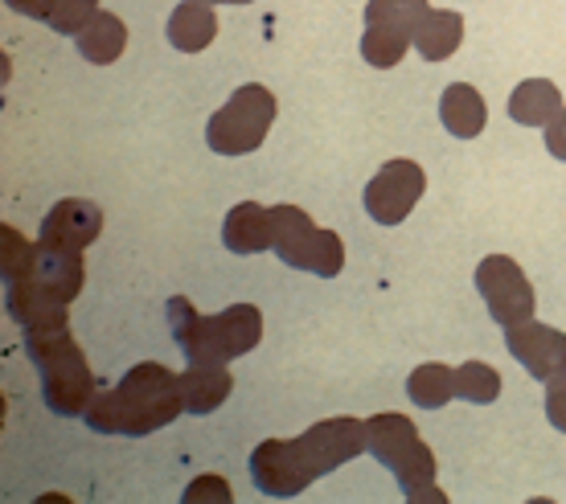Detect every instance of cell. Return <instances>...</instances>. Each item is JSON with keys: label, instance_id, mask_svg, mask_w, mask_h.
I'll use <instances>...</instances> for the list:
<instances>
[{"label": "cell", "instance_id": "6da1fadb", "mask_svg": "<svg viewBox=\"0 0 566 504\" xmlns=\"http://www.w3.org/2000/svg\"><path fill=\"white\" fill-rule=\"evenodd\" d=\"M185 414V398L177 386V374L165 369L160 361L132 365L119 378L115 390H95L91 407H86V427L99 434H153L160 427L177 422Z\"/></svg>", "mask_w": 566, "mask_h": 504}, {"label": "cell", "instance_id": "7a4b0ae2", "mask_svg": "<svg viewBox=\"0 0 566 504\" xmlns=\"http://www.w3.org/2000/svg\"><path fill=\"white\" fill-rule=\"evenodd\" d=\"M169 324L189 361H234L263 340V312L255 304H230L213 316H201L185 295H172Z\"/></svg>", "mask_w": 566, "mask_h": 504}, {"label": "cell", "instance_id": "3957f363", "mask_svg": "<svg viewBox=\"0 0 566 504\" xmlns=\"http://www.w3.org/2000/svg\"><path fill=\"white\" fill-rule=\"evenodd\" d=\"M25 353L33 369H38V378H42L45 407L54 410L57 419L86 414L91 398H95V374H91L78 340L71 336V324L66 328H33V333H25Z\"/></svg>", "mask_w": 566, "mask_h": 504}, {"label": "cell", "instance_id": "277c9868", "mask_svg": "<svg viewBox=\"0 0 566 504\" xmlns=\"http://www.w3.org/2000/svg\"><path fill=\"white\" fill-rule=\"evenodd\" d=\"M275 112H280V103H275V95H271L263 83L239 86V91L210 115V124H206L210 153L247 156V153H255V148H263L271 124H275Z\"/></svg>", "mask_w": 566, "mask_h": 504}, {"label": "cell", "instance_id": "5b68a950", "mask_svg": "<svg viewBox=\"0 0 566 504\" xmlns=\"http://www.w3.org/2000/svg\"><path fill=\"white\" fill-rule=\"evenodd\" d=\"M366 427H369V451H374V460L395 472L398 489H402L407 501H411L415 492H423L427 484H436V455H431L423 434L415 431V422L407 414L386 410V414L366 419Z\"/></svg>", "mask_w": 566, "mask_h": 504}, {"label": "cell", "instance_id": "8992f818", "mask_svg": "<svg viewBox=\"0 0 566 504\" xmlns=\"http://www.w3.org/2000/svg\"><path fill=\"white\" fill-rule=\"evenodd\" d=\"M476 292L489 304V316H493L501 328H513V324L534 321V283L525 280V271L513 263L510 254H489L476 266Z\"/></svg>", "mask_w": 566, "mask_h": 504}, {"label": "cell", "instance_id": "52a82bcc", "mask_svg": "<svg viewBox=\"0 0 566 504\" xmlns=\"http://www.w3.org/2000/svg\"><path fill=\"white\" fill-rule=\"evenodd\" d=\"M300 451V463H304V472H308L312 480L328 476L333 468H340V463L357 460L361 451H369V427L361 419H325L316 422V427H308V431L300 434V439H292Z\"/></svg>", "mask_w": 566, "mask_h": 504}, {"label": "cell", "instance_id": "ba28073f", "mask_svg": "<svg viewBox=\"0 0 566 504\" xmlns=\"http://www.w3.org/2000/svg\"><path fill=\"white\" fill-rule=\"evenodd\" d=\"M427 189V172L415 160H386L374 181L366 185V213L378 225L407 222V213L419 206Z\"/></svg>", "mask_w": 566, "mask_h": 504}, {"label": "cell", "instance_id": "9c48e42d", "mask_svg": "<svg viewBox=\"0 0 566 504\" xmlns=\"http://www.w3.org/2000/svg\"><path fill=\"white\" fill-rule=\"evenodd\" d=\"M99 234H103L99 206L86 201V197H62L54 210L42 218V239H38V246H45V251L83 254Z\"/></svg>", "mask_w": 566, "mask_h": 504}, {"label": "cell", "instance_id": "30bf717a", "mask_svg": "<svg viewBox=\"0 0 566 504\" xmlns=\"http://www.w3.org/2000/svg\"><path fill=\"white\" fill-rule=\"evenodd\" d=\"M505 345H510V353L522 361L530 378L551 381L558 374H566V333L554 328V324H513V328H505Z\"/></svg>", "mask_w": 566, "mask_h": 504}, {"label": "cell", "instance_id": "8fae6325", "mask_svg": "<svg viewBox=\"0 0 566 504\" xmlns=\"http://www.w3.org/2000/svg\"><path fill=\"white\" fill-rule=\"evenodd\" d=\"M251 480L263 496H275V501H287V496H300L308 489L312 476L300 463V451L292 439H268L251 451Z\"/></svg>", "mask_w": 566, "mask_h": 504}, {"label": "cell", "instance_id": "7c38bea8", "mask_svg": "<svg viewBox=\"0 0 566 504\" xmlns=\"http://www.w3.org/2000/svg\"><path fill=\"white\" fill-rule=\"evenodd\" d=\"M71 304L74 300L54 292V287L42 283L38 275L4 283V312H9L25 333H33V328H66V324H71Z\"/></svg>", "mask_w": 566, "mask_h": 504}, {"label": "cell", "instance_id": "4fadbf2b", "mask_svg": "<svg viewBox=\"0 0 566 504\" xmlns=\"http://www.w3.org/2000/svg\"><path fill=\"white\" fill-rule=\"evenodd\" d=\"M177 386L185 398V414H213L230 398L234 378L227 361H189V369L177 374Z\"/></svg>", "mask_w": 566, "mask_h": 504}, {"label": "cell", "instance_id": "5bb4252c", "mask_svg": "<svg viewBox=\"0 0 566 504\" xmlns=\"http://www.w3.org/2000/svg\"><path fill=\"white\" fill-rule=\"evenodd\" d=\"M439 124L452 132L455 140H472L481 136L484 124H489V107H484V95L476 86L452 83L439 98Z\"/></svg>", "mask_w": 566, "mask_h": 504}, {"label": "cell", "instance_id": "9a60e30c", "mask_svg": "<svg viewBox=\"0 0 566 504\" xmlns=\"http://www.w3.org/2000/svg\"><path fill=\"white\" fill-rule=\"evenodd\" d=\"M222 242L234 254H263L271 251V210L255 206V201H242L227 213L222 225Z\"/></svg>", "mask_w": 566, "mask_h": 504}, {"label": "cell", "instance_id": "2e32d148", "mask_svg": "<svg viewBox=\"0 0 566 504\" xmlns=\"http://www.w3.org/2000/svg\"><path fill=\"white\" fill-rule=\"evenodd\" d=\"M563 112V91L551 78H525L513 86L510 95V119L522 127H546L554 115Z\"/></svg>", "mask_w": 566, "mask_h": 504}, {"label": "cell", "instance_id": "e0dca14e", "mask_svg": "<svg viewBox=\"0 0 566 504\" xmlns=\"http://www.w3.org/2000/svg\"><path fill=\"white\" fill-rule=\"evenodd\" d=\"M165 33H169L172 50H181V54H201V50L218 38L213 4H193V0H185L181 9H172Z\"/></svg>", "mask_w": 566, "mask_h": 504}, {"label": "cell", "instance_id": "ac0fdd59", "mask_svg": "<svg viewBox=\"0 0 566 504\" xmlns=\"http://www.w3.org/2000/svg\"><path fill=\"white\" fill-rule=\"evenodd\" d=\"M78 54L86 57V62H95V66H112V62H119V54L128 50V25L119 21L115 13H95L91 21H86V29L78 33Z\"/></svg>", "mask_w": 566, "mask_h": 504}, {"label": "cell", "instance_id": "d6986e66", "mask_svg": "<svg viewBox=\"0 0 566 504\" xmlns=\"http://www.w3.org/2000/svg\"><path fill=\"white\" fill-rule=\"evenodd\" d=\"M460 42H464V17L452 13V9H431L419 33H415V50L427 62H448L460 50Z\"/></svg>", "mask_w": 566, "mask_h": 504}, {"label": "cell", "instance_id": "ffe728a7", "mask_svg": "<svg viewBox=\"0 0 566 504\" xmlns=\"http://www.w3.org/2000/svg\"><path fill=\"white\" fill-rule=\"evenodd\" d=\"M407 398L423 410L448 407V402L455 398V369L443 361H427V365H419V369H411V378H407Z\"/></svg>", "mask_w": 566, "mask_h": 504}, {"label": "cell", "instance_id": "44dd1931", "mask_svg": "<svg viewBox=\"0 0 566 504\" xmlns=\"http://www.w3.org/2000/svg\"><path fill=\"white\" fill-rule=\"evenodd\" d=\"M287 266H296V271H312V275H321V280H333V275H340V266H345V242H340V234L316 225V230H312V239L292 254V263Z\"/></svg>", "mask_w": 566, "mask_h": 504}, {"label": "cell", "instance_id": "7402d4cb", "mask_svg": "<svg viewBox=\"0 0 566 504\" xmlns=\"http://www.w3.org/2000/svg\"><path fill=\"white\" fill-rule=\"evenodd\" d=\"M42 283H50L54 292H62L66 300H78L86 283V266H83V254H71V251H45L38 246V271H33Z\"/></svg>", "mask_w": 566, "mask_h": 504}, {"label": "cell", "instance_id": "603a6c76", "mask_svg": "<svg viewBox=\"0 0 566 504\" xmlns=\"http://www.w3.org/2000/svg\"><path fill=\"white\" fill-rule=\"evenodd\" d=\"M312 230L316 222L300 206H271V251L280 254L283 263H292V254L312 239Z\"/></svg>", "mask_w": 566, "mask_h": 504}, {"label": "cell", "instance_id": "cb8c5ba5", "mask_svg": "<svg viewBox=\"0 0 566 504\" xmlns=\"http://www.w3.org/2000/svg\"><path fill=\"white\" fill-rule=\"evenodd\" d=\"M431 13V4L427 0H369L366 4V25H386L402 33V38H411L419 33L423 25V17Z\"/></svg>", "mask_w": 566, "mask_h": 504}, {"label": "cell", "instance_id": "d4e9b609", "mask_svg": "<svg viewBox=\"0 0 566 504\" xmlns=\"http://www.w3.org/2000/svg\"><path fill=\"white\" fill-rule=\"evenodd\" d=\"M33 271H38V242H29L21 230L4 222L0 225V275H4V283L29 280Z\"/></svg>", "mask_w": 566, "mask_h": 504}, {"label": "cell", "instance_id": "484cf974", "mask_svg": "<svg viewBox=\"0 0 566 504\" xmlns=\"http://www.w3.org/2000/svg\"><path fill=\"white\" fill-rule=\"evenodd\" d=\"M455 398H464L472 407H489L501 398V374L484 361H464L455 369Z\"/></svg>", "mask_w": 566, "mask_h": 504}, {"label": "cell", "instance_id": "4316f807", "mask_svg": "<svg viewBox=\"0 0 566 504\" xmlns=\"http://www.w3.org/2000/svg\"><path fill=\"white\" fill-rule=\"evenodd\" d=\"M411 45H415L411 38H402V33H395V29H386V25H366V33H361V57H366L374 71L398 66Z\"/></svg>", "mask_w": 566, "mask_h": 504}, {"label": "cell", "instance_id": "83f0119b", "mask_svg": "<svg viewBox=\"0 0 566 504\" xmlns=\"http://www.w3.org/2000/svg\"><path fill=\"white\" fill-rule=\"evenodd\" d=\"M95 13H99V0H50V21L45 25L54 29V33L78 38Z\"/></svg>", "mask_w": 566, "mask_h": 504}, {"label": "cell", "instance_id": "f1b7e54d", "mask_svg": "<svg viewBox=\"0 0 566 504\" xmlns=\"http://www.w3.org/2000/svg\"><path fill=\"white\" fill-rule=\"evenodd\" d=\"M185 504H198V501H218V504H230L234 501V492H230V484L222 476H198L189 489H185L181 496Z\"/></svg>", "mask_w": 566, "mask_h": 504}, {"label": "cell", "instance_id": "f546056e", "mask_svg": "<svg viewBox=\"0 0 566 504\" xmlns=\"http://www.w3.org/2000/svg\"><path fill=\"white\" fill-rule=\"evenodd\" d=\"M546 419H551V427L566 431V374L546 381Z\"/></svg>", "mask_w": 566, "mask_h": 504}, {"label": "cell", "instance_id": "4dcf8cb0", "mask_svg": "<svg viewBox=\"0 0 566 504\" xmlns=\"http://www.w3.org/2000/svg\"><path fill=\"white\" fill-rule=\"evenodd\" d=\"M546 148H551L554 160H566V107L546 124Z\"/></svg>", "mask_w": 566, "mask_h": 504}, {"label": "cell", "instance_id": "1f68e13d", "mask_svg": "<svg viewBox=\"0 0 566 504\" xmlns=\"http://www.w3.org/2000/svg\"><path fill=\"white\" fill-rule=\"evenodd\" d=\"M13 13L33 17V21H50V0H4Z\"/></svg>", "mask_w": 566, "mask_h": 504}, {"label": "cell", "instance_id": "d6a6232c", "mask_svg": "<svg viewBox=\"0 0 566 504\" xmlns=\"http://www.w3.org/2000/svg\"><path fill=\"white\" fill-rule=\"evenodd\" d=\"M411 501H415V504H443L448 496H443V489H436V484H427L423 492H415Z\"/></svg>", "mask_w": 566, "mask_h": 504}, {"label": "cell", "instance_id": "836d02e7", "mask_svg": "<svg viewBox=\"0 0 566 504\" xmlns=\"http://www.w3.org/2000/svg\"><path fill=\"white\" fill-rule=\"evenodd\" d=\"M218 4H251V0H218Z\"/></svg>", "mask_w": 566, "mask_h": 504}, {"label": "cell", "instance_id": "e575fe53", "mask_svg": "<svg viewBox=\"0 0 566 504\" xmlns=\"http://www.w3.org/2000/svg\"><path fill=\"white\" fill-rule=\"evenodd\" d=\"M193 4H218V0H193Z\"/></svg>", "mask_w": 566, "mask_h": 504}]
</instances>
